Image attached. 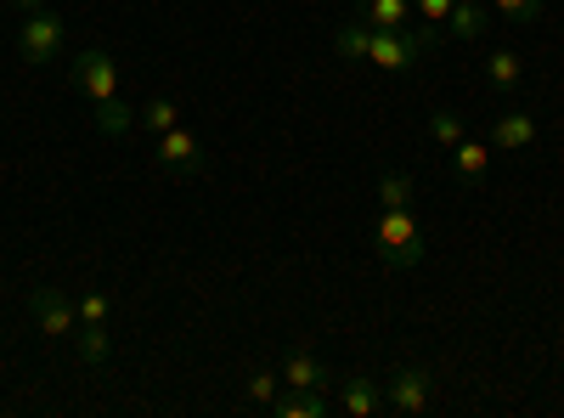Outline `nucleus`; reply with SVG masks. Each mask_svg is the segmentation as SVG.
I'll list each match as a JSON object with an SVG mask.
<instances>
[{"mask_svg":"<svg viewBox=\"0 0 564 418\" xmlns=\"http://www.w3.org/2000/svg\"><path fill=\"white\" fill-rule=\"evenodd\" d=\"M435 40H441V29H430V23H412V29L390 34V29H367L361 18H345L334 29V52L345 63H372L384 74H406V68H417V57L435 52Z\"/></svg>","mask_w":564,"mask_h":418,"instance_id":"nucleus-1","label":"nucleus"},{"mask_svg":"<svg viewBox=\"0 0 564 418\" xmlns=\"http://www.w3.org/2000/svg\"><path fill=\"white\" fill-rule=\"evenodd\" d=\"M372 255H379L384 266H417L423 255H430V244H423V226L412 210H379V221H372Z\"/></svg>","mask_w":564,"mask_h":418,"instance_id":"nucleus-2","label":"nucleus"},{"mask_svg":"<svg viewBox=\"0 0 564 418\" xmlns=\"http://www.w3.org/2000/svg\"><path fill=\"white\" fill-rule=\"evenodd\" d=\"M29 311H34V329L52 345H74V334H79V300H68L63 289H29Z\"/></svg>","mask_w":564,"mask_h":418,"instance_id":"nucleus-3","label":"nucleus"},{"mask_svg":"<svg viewBox=\"0 0 564 418\" xmlns=\"http://www.w3.org/2000/svg\"><path fill=\"white\" fill-rule=\"evenodd\" d=\"M18 52H23V63H29V68L57 63V52H63V18H57L52 7L23 12V23H18Z\"/></svg>","mask_w":564,"mask_h":418,"instance_id":"nucleus-4","label":"nucleus"},{"mask_svg":"<svg viewBox=\"0 0 564 418\" xmlns=\"http://www.w3.org/2000/svg\"><path fill=\"white\" fill-rule=\"evenodd\" d=\"M430 396H435L430 367H412V362L390 367V379H384V407H390V412H401V418H417L423 407H430Z\"/></svg>","mask_w":564,"mask_h":418,"instance_id":"nucleus-5","label":"nucleus"},{"mask_svg":"<svg viewBox=\"0 0 564 418\" xmlns=\"http://www.w3.org/2000/svg\"><path fill=\"white\" fill-rule=\"evenodd\" d=\"M74 85L90 97V108H97V103L119 97V63L108 52H79L74 57Z\"/></svg>","mask_w":564,"mask_h":418,"instance_id":"nucleus-6","label":"nucleus"},{"mask_svg":"<svg viewBox=\"0 0 564 418\" xmlns=\"http://www.w3.org/2000/svg\"><path fill=\"white\" fill-rule=\"evenodd\" d=\"M159 164L170 170V175H198L209 159H204V142L186 125H175V130H164L159 136Z\"/></svg>","mask_w":564,"mask_h":418,"instance_id":"nucleus-7","label":"nucleus"},{"mask_svg":"<svg viewBox=\"0 0 564 418\" xmlns=\"http://www.w3.org/2000/svg\"><path fill=\"white\" fill-rule=\"evenodd\" d=\"M339 412L345 418H379L384 412V385L372 374H345L339 379Z\"/></svg>","mask_w":564,"mask_h":418,"instance_id":"nucleus-8","label":"nucleus"},{"mask_svg":"<svg viewBox=\"0 0 564 418\" xmlns=\"http://www.w3.org/2000/svg\"><path fill=\"white\" fill-rule=\"evenodd\" d=\"M334 374H327V362L316 351H289L282 356V390H327Z\"/></svg>","mask_w":564,"mask_h":418,"instance_id":"nucleus-9","label":"nucleus"},{"mask_svg":"<svg viewBox=\"0 0 564 418\" xmlns=\"http://www.w3.org/2000/svg\"><path fill=\"white\" fill-rule=\"evenodd\" d=\"M356 18H361L367 29H390V34H401V29L417 23V7H412V0H356Z\"/></svg>","mask_w":564,"mask_h":418,"instance_id":"nucleus-10","label":"nucleus"},{"mask_svg":"<svg viewBox=\"0 0 564 418\" xmlns=\"http://www.w3.org/2000/svg\"><path fill=\"white\" fill-rule=\"evenodd\" d=\"M525 148H536V119L513 108L491 125V153H525Z\"/></svg>","mask_w":564,"mask_h":418,"instance_id":"nucleus-11","label":"nucleus"},{"mask_svg":"<svg viewBox=\"0 0 564 418\" xmlns=\"http://www.w3.org/2000/svg\"><path fill=\"white\" fill-rule=\"evenodd\" d=\"M486 170H491V142H468L463 136V142L452 148V175L463 181V187H480Z\"/></svg>","mask_w":564,"mask_h":418,"instance_id":"nucleus-12","label":"nucleus"},{"mask_svg":"<svg viewBox=\"0 0 564 418\" xmlns=\"http://www.w3.org/2000/svg\"><path fill=\"white\" fill-rule=\"evenodd\" d=\"M327 390H276V401H271V412L276 418H327Z\"/></svg>","mask_w":564,"mask_h":418,"instance_id":"nucleus-13","label":"nucleus"},{"mask_svg":"<svg viewBox=\"0 0 564 418\" xmlns=\"http://www.w3.org/2000/svg\"><path fill=\"white\" fill-rule=\"evenodd\" d=\"M74 351L85 367H102L113 356V334H108V322H79V334H74Z\"/></svg>","mask_w":564,"mask_h":418,"instance_id":"nucleus-14","label":"nucleus"},{"mask_svg":"<svg viewBox=\"0 0 564 418\" xmlns=\"http://www.w3.org/2000/svg\"><path fill=\"white\" fill-rule=\"evenodd\" d=\"M486 29H491V12L480 7V0H457L452 18H446V34H457V40H480Z\"/></svg>","mask_w":564,"mask_h":418,"instance_id":"nucleus-15","label":"nucleus"},{"mask_svg":"<svg viewBox=\"0 0 564 418\" xmlns=\"http://www.w3.org/2000/svg\"><path fill=\"white\" fill-rule=\"evenodd\" d=\"M520 79H525L520 52H491V57H486V85H491V90H513Z\"/></svg>","mask_w":564,"mask_h":418,"instance_id":"nucleus-16","label":"nucleus"},{"mask_svg":"<svg viewBox=\"0 0 564 418\" xmlns=\"http://www.w3.org/2000/svg\"><path fill=\"white\" fill-rule=\"evenodd\" d=\"M276 390H282V374H276V367H254V374L243 379V401H249V407H271Z\"/></svg>","mask_w":564,"mask_h":418,"instance_id":"nucleus-17","label":"nucleus"},{"mask_svg":"<svg viewBox=\"0 0 564 418\" xmlns=\"http://www.w3.org/2000/svg\"><path fill=\"white\" fill-rule=\"evenodd\" d=\"M97 125H102L108 136H124V130L135 125V108H130L124 97H108V103H97Z\"/></svg>","mask_w":564,"mask_h":418,"instance_id":"nucleus-18","label":"nucleus"},{"mask_svg":"<svg viewBox=\"0 0 564 418\" xmlns=\"http://www.w3.org/2000/svg\"><path fill=\"white\" fill-rule=\"evenodd\" d=\"M135 119H141V125H148L153 136H164V130H175V125H181V108H175L170 97H153V103H148V108H141Z\"/></svg>","mask_w":564,"mask_h":418,"instance_id":"nucleus-19","label":"nucleus"},{"mask_svg":"<svg viewBox=\"0 0 564 418\" xmlns=\"http://www.w3.org/2000/svg\"><path fill=\"white\" fill-rule=\"evenodd\" d=\"M412 175H384L379 181V210H412Z\"/></svg>","mask_w":564,"mask_h":418,"instance_id":"nucleus-20","label":"nucleus"},{"mask_svg":"<svg viewBox=\"0 0 564 418\" xmlns=\"http://www.w3.org/2000/svg\"><path fill=\"white\" fill-rule=\"evenodd\" d=\"M430 136H435V142H441V148L452 153V148L463 142V136H468V130H463V119H457L452 108H435V114H430Z\"/></svg>","mask_w":564,"mask_h":418,"instance_id":"nucleus-21","label":"nucleus"},{"mask_svg":"<svg viewBox=\"0 0 564 418\" xmlns=\"http://www.w3.org/2000/svg\"><path fill=\"white\" fill-rule=\"evenodd\" d=\"M491 12L508 18V23H536L547 12V0H491Z\"/></svg>","mask_w":564,"mask_h":418,"instance_id":"nucleus-22","label":"nucleus"},{"mask_svg":"<svg viewBox=\"0 0 564 418\" xmlns=\"http://www.w3.org/2000/svg\"><path fill=\"white\" fill-rule=\"evenodd\" d=\"M108 311H113V300H108L102 289L79 294V322H108Z\"/></svg>","mask_w":564,"mask_h":418,"instance_id":"nucleus-23","label":"nucleus"},{"mask_svg":"<svg viewBox=\"0 0 564 418\" xmlns=\"http://www.w3.org/2000/svg\"><path fill=\"white\" fill-rule=\"evenodd\" d=\"M412 7H417V23H430V29H441V23L452 18V7H457V0H412Z\"/></svg>","mask_w":564,"mask_h":418,"instance_id":"nucleus-24","label":"nucleus"},{"mask_svg":"<svg viewBox=\"0 0 564 418\" xmlns=\"http://www.w3.org/2000/svg\"><path fill=\"white\" fill-rule=\"evenodd\" d=\"M12 7H18V12H40V7H45V0H12Z\"/></svg>","mask_w":564,"mask_h":418,"instance_id":"nucleus-25","label":"nucleus"}]
</instances>
